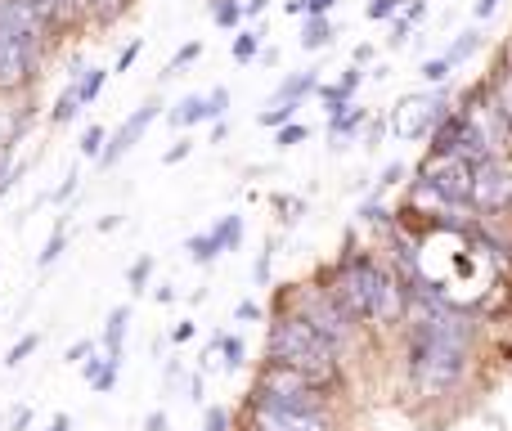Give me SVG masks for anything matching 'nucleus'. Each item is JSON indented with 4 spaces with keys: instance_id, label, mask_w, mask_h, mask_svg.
Wrapping results in <instances>:
<instances>
[{
    "instance_id": "4be33fe9",
    "label": "nucleus",
    "mask_w": 512,
    "mask_h": 431,
    "mask_svg": "<svg viewBox=\"0 0 512 431\" xmlns=\"http://www.w3.org/2000/svg\"><path fill=\"white\" fill-rule=\"evenodd\" d=\"M477 45H481V36H477V32H463V36H459V41H454V45H450V50H445V54H441V59H445V63H450V68H459V63H463V59H472V54H477Z\"/></svg>"
},
{
    "instance_id": "5701e85b",
    "label": "nucleus",
    "mask_w": 512,
    "mask_h": 431,
    "mask_svg": "<svg viewBox=\"0 0 512 431\" xmlns=\"http://www.w3.org/2000/svg\"><path fill=\"white\" fill-rule=\"evenodd\" d=\"M117 373H122V355H108V360H104V369H99L95 378H90V387H95L99 396H108V391L117 387Z\"/></svg>"
},
{
    "instance_id": "ea45409f",
    "label": "nucleus",
    "mask_w": 512,
    "mask_h": 431,
    "mask_svg": "<svg viewBox=\"0 0 512 431\" xmlns=\"http://www.w3.org/2000/svg\"><path fill=\"white\" fill-rule=\"evenodd\" d=\"M189 149H194V140H180L176 149L162 153V162H167V167H176V162H185V158H189Z\"/></svg>"
},
{
    "instance_id": "79ce46f5",
    "label": "nucleus",
    "mask_w": 512,
    "mask_h": 431,
    "mask_svg": "<svg viewBox=\"0 0 512 431\" xmlns=\"http://www.w3.org/2000/svg\"><path fill=\"white\" fill-rule=\"evenodd\" d=\"M360 216L369 220V225H387V207H382V203H364Z\"/></svg>"
},
{
    "instance_id": "a18cd8bd",
    "label": "nucleus",
    "mask_w": 512,
    "mask_h": 431,
    "mask_svg": "<svg viewBox=\"0 0 512 431\" xmlns=\"http://www.w3.org/2000/svg\"><path fill=\"white\" fill-rule=\"evenodd\" d=\"M499 5H504V0H477V5H472V14H477L481 23H486V18H495V14H499Z\"/></svg>"
},
{
    "instance_id": "20e7f679",
    "label": "nucleus",
    "mask_w": 512,
    "mask_h": 431,
    "mask_svg": "<svg viewBox=\"0 0 512 431\" xmlns=\"http://www.w3.org/2000/svg\"><path fill=\"white\" fill-rule=\"evenodd\" d=\"M248 409H324V387L310 382L306 373L265 364L261 378H256V387H252Z\"/></svg>"
},
{
    "instance_id": "8fccbe9b",
    "label": "nucleus",
    "mask_w": 512,
    "mask_h": 431,
    "mask_svg": "<svg viewBox=\"0 0 512 431\" xmlns=\"http://www.w3.org/2000/svg\"><path fill=\"white\" fill-rule=\"evenodd\" d=\"M144 431H167V414H162V409H153V414L144 418Z\"/></svg>"
},
{
    "instance_id": "c756f323",
    "label": "nucleus",
    "mask_w": 512,
    "mask_h": 431,
    "mask_svg": "<svg viewBox=\"0 0 512 431\" xmlns=\"http://www.w3.org/2000/svg\"><path fill=\"white\" fill-rule=\"evenodd\" d=\"M256 50H261V32H239L234 36V59L239 63H252Z\"/></svg>"
},
{
    "instance_id": "864d4df0",
    "label": "nucleus",
    "mask_w": 512,
    "mask_h": 431,
    "mask_svg": "<svg viewBox=\"0 0 512 431\" xmlns=\"http://www.w3.org/2000/svg\"><path fill=\"white\" fill-rule=\"evenodd\" d=\"M189 337H194V324H176V328H171V342H189Z\"/></svg>"
},
{
    "instance_id": "a211bd4d",
    "label": "nucleus",
    "mask_w": 512,
    "mask_h": 431,
    "mask_svg": "<svg viewBox=\"0 0 512 431\" xmlns=\"http://www.w3.org/2000/svg\"><path fill=\"white\" fill-rule=\"evenodd\" d=\"M333 41V23L328 14H306V27H301V50H324Z\"/></svg>"
},
{
    "instance_id": "72a5a7b5",
    "label": "nucleus",
    "mask_w": 512,
    "mask_h": 431,
    "mask_svg": "<svg viewBox=\"0 0 512 431\" xmlns=\"http://www.w3.org/2000/svg\"><path fill=\"white\" fill-rule=\"evenodd\" d=\"M301 140H306V126H301V122H283L279 135H274V144H279V149H292V144H301Z\"/></svg>"
},
{
    "instance_id": "cd10ccee",
    "label": "nucleus",
    "mask_w": 512,
    "mask_h": 431,
    "mask_svg": "<svg viewBox=\"0 0 512 431\" xmlns=\"http://www.w3.org/2000/svg\"><path fill=\"white\" fill-rule=\"evenodd\" d=\"M149 279H153V256H140V261L126 270V288H131V292H144V288H149Z\"/></svg>"
},
{
    "instance_id": "dca6fc26",
    "label": "nucleus",
    "mask_w": 512,
    "mask_h": 431,
    "mask_svg": "<svg viewBox=\"0 0 512 431\" xmlns=\"http://www.w3.org/2000/svg\"><path fill=\"white\" fill-rule=\"evenodd\" d=\"M315 86H319L315 68H306V72H297V77H288V81H283V86H279V95H274V104H301V99H306Z\"/></svg>"
},
{
    "instance_id": "f257e3e1",
    "label": "nucleus",
    "mask_w": 512,
    "mask_h": 431,
    "mask_svg": "<svg viewBox=\"0 0 512 431\" xmlns=\"http://www.w3.org/2000/svg\"><path fill=\"white\" fill-rule=\"evenodd\" d=\"M409 315H414V333H409V382L427 400H436L459 387L463 369H468V351H472V328L450 306H441L432 292H423L418 306H409Z\"/></svg>"
},
{
    "instance_id": "a19ab883",
    "label": "nucleus",
    "mask_w": 512,
    "mask_h": 431,
    "mask_svg": "<svg viewBox=\"0 0 512 431\" xmlns=\"http://www.w3.org/2000/svg\"><path fill=\"white\" fill-rule=\"evenodd\" d=\"M423 77H427V81H445V77H450V63H445V59L423 63Z\"/></svg>"
},
{
    "instance_id": "f03ea898",
    "label": "nucleus",
    "mask_w": 512,
    "mask_h": 431,
    "mask_svg": "<svg viewBox=\"0 0 512 431\" xmlns=\"http://www.w3.org/2000/svg\"><path fill=\"white\" fill-rule=\"evenodd\" d=\"M328 292L355 324H396L405 315V292L396 288V279L373 256H346L337 265V283Z\"/></svg>"
},
{
    "instance_id": "9b49d317",
    "label": "nucleus",
    "mask_w": 512,
    "mask_h": 431,
    "mask_svg": "<svg viewBox=\"0 0 512 431\" xmlns=\"http://www.w3.org/2000/svg\"><path fill=\"white\" fill-rule=\"evenodd\" d=\"M450 113L445 108L441 95H418V99H405V104L396 108V135L400 140H414V135H427L441 117Z\"/></svg>"
},
{
    "instance_id": "0eeeda50",
    "label": "nucleus",
    "mask_w": 512,
    "mask_h": 431,
    "mask_svg": "<svg viewBox=\"0 0 512 431\" xmlns=\"http://www.w3.org/2000/svg\"><path fill=\"white\" fill-rule=\"evenodd\" d=\"M468 203L486 216L508 212L512 207V167H508V158H477L472 162Z\"/></svg>"
},
{
    "instance_id": "de8ad7c7",
    "label": "nucleus",
    "mask_w": 512,
    "mask_h": 431,
    "mask_svg": "<svg viewBox=\"0 0 512 431\" xmlns=\"http://www.w3.org/2000/svg\"><path fill=\"white\" fill-rule=\"evenodd\" d=\"M297 5H301V14H328L337 0H297Z\"/></svg>"
},
{
    "instance_id": "473e14b6",
    "label": "nucleus",
    "mask_w": 512,
    "mask_h": 431,
    "mask_svg": "<svg viewBox=\"0 0 512 431\" xmlns=\"http://www.w3.org/2000/svg\"><path fill=\"white\" fill-rule=\"evenodd\" d=\"M63 243H68V234H63V229H54V234H50V243H45V252L36 256V265H41V270H45V265H54V261H59V256H63Z\"/></svg>"
},
{
    "instance_id": "1a4fd4ad",
    "label": "nucleus",
    "mask_w": 512,
    "mask_h": 431,
    "mask_svg": "<svg viewBox=\"0 0 512 431\" xmlns=\"http://www.w3.org/2000/svg\"><path fill=\"white\" fill-rule=\"evenodd\" d=\"M158 113H162V104H158V99H149V104H140V108H135V113L126 117V122L117 126L113 135H108V144H104V149H99V167H104V171H108V167H117V162H122L126 153H131L135 144L144 140V131H149V126H153V117H158Z\"/></svg>"
},
{
    "instance_id": "4468645a",
    "label": "nucleus",
    "mask_w": 512,
    "mask_h": 431,
    "mask_svg": "<svg viewBox=\"0 0 512 431\" xmlns=\"http://www.w3.org/2000/svg\"><path fill=\"white\" fill-rule=\"evenodd\" d=\"M126 324H131V306H113V310H108V324H104V355H122Z\"/></svg>"
},
{
    "instance_id": "aec40b11",
    "label": "nucleus",
    "mask_w": 512,
    "mask_h": 431,
    "mask_svg": "<svg viewBox=\"0 0 512 431\" xmlns=\"http://www.w3.org/2000/svg\"><path fill=\"white\" fill-rule=\"evenodd\" d=\"M104 81H108V72L104 68H86L77 81H72V90H77V104L81 108H90L99 99V90H104Z\"/></svg>"
},
{
    "instance_id": "bb28decb",
    "label": "nucleus",
    "mask_w": 512,
    "mask_h": 431,
    "mask_svg": "<svg viewBox=\"0 0 512 431\" xmlns=\"http://www.w3.org/2000/svg\"><path fill=\"white\" fill-rule=\"evenodd\" d=\"M189 256H194L198 265H212L216 256H221V247H216L212 234H198V238H189Z\"/></svg>"
},
{
    "instance_id": "c85d7f7f",
    "label": "nucleus",
    "mask_w": 512,
    "mask_h": 431,
    "mask_svg": "<svg viewBox=\"0 0 512 431\" xmlns=\"http://www.w3.org/2000/svg\"><path fill=\"white\" fill-rule=\"evenodd\" d=\"M292 117H297V104H270V108H261V113H256V122L279 131L283 122H292Z\"/></svg>"
},
{
    "instance_id": "7c9ffc66",
    "label": "nucleus",
    "mask_w": 512,
    "mask_h": 431,
    "mask_svg": "<svg viewBox=\"0 0 512 431\" xmlns=\"http://www.w3.org/2000/svg\"><path fill=\"white\" fill-rule=\"evenodd\" d=\"M77 113H81V104H77V90L68 86V90H63V95H59V104H54V113H50V117L63 126V122H72V117H77Z\"/></svg>"
},
{
    "instance_id": "58836bf2",
    "label": "nucleus",
    "mask_w": 512,
    "mask_h": 431,
    "mask_svg": "<svg viewBox=\"0 0 512 431\" xmlns=\"http://www.w3.org/2000/svg\"><path fill=\"white\" fill-rule=\"evenodd\" d=\"M140 50H144V41H131V45H126V50L117 54V72H126V68H131V63L140 59Z\"/></svg>"
},
{
    "instance_id": "37998d69",
    "label": "nucleus",
    "mask_w": 512,
    "mask_h": 431,
    "mask_svg": "<svg viewBox=\"0 0 512 431\" xmlns=\"http://www.w3.org/2000/svg\"><path fill=\"white\" fill-rule=\"evenodd\" d=\"M90 351H95V342H72V346H68V355H63V360H68V364H81V360H86Z\"/></svg>"
},
{
    "instance_id": "f704fd0d",
    "label": "nucleus",
    "mask_w": 512,
    "mask_h": 431,
    "mask_svg": "<svg viewBox=\"0 0 512 431\" xmlns=\"http://www.w3.org/2000/svg\"><path fill=\"white\" fill-rule=\"evenodd\" d=\"M99 149H104V126H90V131L81 135V153H86V158H99Z\"/></svg>"
},
{
    "instance_id": "39448f33",
    "label": "nucleus",
    "mask_w": 512,
    "mask_h": 431,
    "mask_svg": "<svg viewBox=\"0 0 512 431\" xmlns=\"http://www.w3.org/2000/svg\"><path fill=\"white\" fill-rule=\"evenodd\" d=\"M468 180H472V162H463L459 153H432L418 167V194L436 198L441 207H459L468 203Z\"/></svg>"
},
{
    "instance_id": "052dcab7",
    "label": "nucleus",
    "mask_w": 512,
    "mask_h": 431,
    "mask_svg": "<svg viewBox=\"0 0 512 431\" xmlns=\"http://www.w3.org/2000/svg\"><path fill=\"white\" fill-rule=\"evenodd\" d=\"M508 63H512V50H508Z\"/></svg>"
},
{
    "instance_id": "6e6d98bb",
    "label": "nucleus",
    "mask_w": 512,
    "mask_h": 431,
    "mask_svg": "<svg viewBox=\"0 0 512 431\" xmlns=\"http://www.w3.org/2000/svg\"><path fill=\"white\" fill-rule=\"evenodd\" d=\"M265 274H270V247H265V252H261V261H256V283H261Z\"/></svg>"
},
{
    "instance_id": "b1692460",
    "label": "nucleus",
    "mask_w": 512,
    "mask_h": 431,
    "mask_svg": "<svg viewBox=\"0 0 512 431\" xmlns=\"http://www.w3.org/2000/svg\"><path fill=\"white\" fill-rule=\"evenodd\" d=\"M216 351L225 355V369H243V360H248V346H243V337H216Z\"/></svg>"
},
{
    "instance_id": "ddd939ff",
    "label": "nucleus",
    "mask_w": 512,
    "mask_h": 431,
    "mask_svg": "<svg viewBox=\"0 0 512 431\" xmlns=\"http://www.w3.org/2000/svg\"><path fill=\"white\" fill-rule=\"evenodd\" d=\"M360 81H364L360 68H346V77L337 81V86H315V90H319V99H324L328 108H342V104H351V95L360 90Z\"/></svg>"
},
{
    "instance_id": "c03bdc74",
    "label": "nucleus",
    "mask_w": 512,
    "mask_h": 431,
    "mask_svg": "<svg viewBox=\"0 0 512 431\" xmlns=\"http://www.w3.org/2000/svg\"><path fill=\"white\" fill-rule=\"evenodd\" d=\"M409 27H414V18L400 14V18H396V32H391V45H405V41H409Z\"/></svg>"
},
{
    "instance_id": "e433bc0d",
    "label": "nucleus",
    "mask_w": 512,
    "mask_h": 431,
    "mask_svg": "<svg viewBox=\"0 0 512 431\" xmlns=\"http://www.w3.org/2000/svg\"><path fill=\"white\" fill-rule=\"evenodd\" d=\"M400 9V0H369V5H364V14L373 18V23H382V18H391Z\"/></svg>"
},
{
    "instance_id": "2f4dec72",
    "label": "nucleus",
    "mask_w": 512,
    "mask_h": 431,
    "mask_svg": "<svg viewBox=\"0 0 512 431\" xmlns=\"http://www.w3.org/2000/svg\"><path fill=\"white\" fill-rule=\"evenodd\" d=\"M203 54V41H189V45H180L176 54H171V63H167V72H180V68H189V63Z\"/></svg>"
},
{
    "instance_id": "09e8293b",
    "label": "nucleus",
    "mask_w": 512,
    "mask_h": 431,
    "mask_svg": "<svg viewBox=\"0 0 512 431\" xmlns=\"http://www.w3.org/2000/svg\"><path fill=\"white\" fill-rule=\"evenodd\" d=\"M234 319H261V306H256V301H239V306H234Z\"/></svg>"
},
{
    "instance_id": "603ef678",
    "label": "nucleus",
    "mask_w": 512,
    "mask_h": 431,
    "mask_svg": "<svg viewBox=\"0 0 512 431\" xmlns=\"http://www.w3.org/2000/svg\"><path fill=\"white\" fill-rule=\"evenodd\" d=\"M72 189H77V171H72V176L59 185V194H54V203H63V198H72Z\"/></svg>"
},
{
    "instance_id": "393cba45",
    "label": "nucleus",
    "mask_w": 512,
    "mask_h": 431,
    "mask_svg": "<svg viewBox=\"0 0 512 431\" xmlns=\"http://www.w3.org/2000/svg\"><path fill=\"white\" fill-rule=\"evenodd\" d=\"M36 346H41V333H23V337H18V342L5 351V369H18V364H23L27 355L36 351Z\"/></svg>"
},
{
    "instance_id": "2eb2a0df",
    "label": "nucleus",
    "mask_w": 512,
    "mask_h": 431,
    "mask_svg": "<svg viewBox=\"0 0 512 431\" xmlns=\"http://www.w3.org/2000/svg\"><path fill=\"white\" fill-rule=\"evenodd\" d=\"M490 104H495L499 122H504V131H508V140H512V68L495 77V86H490Z\"/></svg>"
},
{
    "instance_id": "4d7b16f0",
    "label": "nucleus",
    "mask_w": 512,
    "mask_h": 431,
    "mask_svg": "<svg viewBox=\"0 0 512 431\" xmlns=\"http://www.w3.org/2000/svg\"><path fill=\"white\" fill-rule=\"evenodd\" d=\"M153 297H158V301H162V306H167V301H176V292H171V283H162V288H158V292H153Z\"/></svg>"
},
{
    "instance_id": "c9c22d12",
    "label": "nucleus",
    "mask_w": 512,
    "mask_h": 431,
    "mask_svg": "<svg viewBox=\"0 0 512 431\" xmlns=\"http://www.w3.org/2000/svg\"><path fill=\"white\" fill-rule=\"evenodd\" d=\"M203 431H230V409H221V405H212V409H207Z\"/></svg>"
},
{
    "instance_id": "7ed1b4c3",
    "label": "nucleus",
    "mask_w": 512,
    "mask_h": 431,
    "mask_svg": "<svg viewBox=\"0 0 512 431\" xmlns=\"http://www.w3.org/2000/svg\"><path fill=\"white\" fill-rule=\"evenodd\" d=\"M265 360L279 364V369L306 373L319 387L337 382V346L328 337H319L297 310H283L270 324V333H265Z\"/></svg>"
},
{
    "instance_id": "f8f14e48",
    "label": "nucleus",
    "mask_w": 512,
    "mask_h": 431,
    "mask_svg": "<svg viewBox=\"0 0 512 431\" xmlns=\"http://www.w3.org/2000/svg\"><path fill=\"white\" fill-rule=\"evenodd\" d=\"M198 122H212L207 95H185L176 108H171V126H180V131H189V126H198Z\"/></svg>"
},
{
    "instance_id": "13d9d810",
    "label": "nucleus",
    "mask_w": 512,
    "mask_h": 431,
    "mask_svg": "<svg viewBox=\"0 0 512 431\" xmlns=\"http://www.w3.org/2000/svg\"><path fill=\"white\" fill-rule=\"evenodd\" d=\"M117 225H122V216H104L99 220V234H108V229H117Z\"/></svg>"
},
{
    "instance_id": "4c0bfd02",
    "label": "nucleus",
    "mask_w": 512,
    "mask_h": 431,
    "mask_svg": "<svg viewBox=\"0 0 512 431\" xmlns=\"http://www.w3.org/2000/svg\"><path fill=\"white\" fill-rule=\"evenodd\" d=\"M225 108H230V90L216 86L212 95H207V113H212V122H216V117H225Z\"/></svg>"
},
{
    "instance_id": "9d476101",
    "label": "nucleus",
    "mask_w": 512,
    "mask_h": 431,
    "mask_svg": "<svg viewBox=\"0 0 512 431\" xmlns=\"http://www.w3.org/2000/svg\"><path fill=\"white\" fill-rule=\"evenodd\" d=\"M252 431H337L328 409H252Z\"/></svg>"
},
{
    "instance_id": "a878e982",
    "label": "nucleus",
    "mask_w": 512,
    "mask_h": 431,
    "mask_svg": "<svg viewBox=\"0 0 512 431\" xmlns=\"http://www.w3.org/2000/svg\"><path fill=\"white\" fill-rule=\"evenodd\" d=\"M212 18H216V27H239L243 23V5L239 0H212Z\"/></svg>"
},
{
    "instance_id": "6e6552de",
    "label": "nucleus",
    "mask_w": 512,
    "mask_h": 431,
    "mask_svg": "<svg viewBox=\"0 0 512 431\" xmlns=\"http://www.w3.org/2000/svg\"><path fill=\"white\" fill-rule=\"evenodd\" d=\"M36 59H41V45L23 41V36L9 32V27H0V95L23 90L36 72Z\"/></svg>"
},
{
    "instance_id": "49530a36",
    "label": "nucleus",
    "mask_w": 512,
    "mask_h": 431,
    "mask_svg": "<svg viewBox=\"0 0 512 431\" xmlns=\"http://www.w3.org/2000/svg\"><path fill=\"white\" fill-rule=\"evenodd\" d=\"M400 176H405V167H400V162H391V167H387V171H382L378 189H391V185H400Z\"/></svg>"
},
{
    "instance_id": "6ab92c4d",
    "label": "nucleus",
    "mask_w": 512,
    "mask_h": 431,
    "mask_svg": "<svg viewBox=\"0 0 512 431\" xmlns=\"http://www.w3.org/2000/svg\"><path fill=\"white\" fill-rule=\"evenodd\" d=\"M360 122H364V108H355V104L328 108V135H333V140H342V135H351Z\"/></svg>"
},
{
    "instance_id": "412c9836",
    "label": "nucleus",
    "mask_w": 512,
    "mask_h": 431,
    "mask_svg": "<svg viewBox=\"0 0 512 431\" xmlns=\"http://www.w3.org/2000/svg\"><path fill=\"white\" fill-rule=\"evenodd\" d=\"M207 234L216 238V247H221V252H234V247L243 243V216H221V225L207 229Z\"/></svg>"
},
{
    "instance_id": "f3484780",
    "label": "nucleus",
    "mask_w": 512,
    "mask_h": 431,
    "mask_svg": "<svg viewBox=\"0 0 512 431\" xmlns=\"http://www.w3.org/2000/svg\"><path fill=\"white\" fill-rule=\"evenodd\" d=\"M27 5L36 9V14H41V23L50 27H68V23H77V14H72V5L68 0H27Z\"/></svg>"
},
{
    "instance_id": "423d86ee",
    "label": "nucleus",
    "mask_w": 512,
    "mask_h": 431,
    "mask_svg": "<svg viewBox=\"0 0 512 431\" xmlns=\"http://www.w3.org/2000/svg\"><path fill=\"white\" fill-rule=\"evenodd\" d=\"M292 310H297V315L306 319V324L315 328L319 337H328L333 346H346V342H351L355 319L346 315L342 306H337L333 292H324V288H306V292H297V297H292Z\"/></svg>"
},
{
    "instance_id": "bf43d9fd",
    "label": "nucleus",
    "mask_w": 512,
    "mask_h": 431,
    "mask_svg": "<svg viewBox=\"0 0 512 431\" xmlns=\"http://www.w3.org/2000/svg\"><path fill=\"white\" fill-rule=\"evenodd\" d=\"M72 423H68V414H59V418H54V423L50 427H45V431H68Z\"/></svg>"
},
{
    "instance_id": "3c124183",
    "label": "nucleus",
    "mask_w": 512,
    "mask_h": 431,
    "mask_svg": "<svg viewBox=\"0 0 512 431\" xmlns=\"http://www.w3.org/2000/svg\"><path fill=\"white\" fill-rule=\"evenodd\" d=\"M32 423V409H14V418H9V431H23Z\"/></svg>"
},
{
    "instance_id": "5fc2aeb1",
    "label": "nucleus",
    "mask_w": 512,
    "mask_h": 431,
    "mask_svg": "<svg viewBox=\"0 0 512 431\" xmlns=\"http://www.w3.org/2000/svg\"><path fill=\"white\" fill-rule=\"evenodd\" d=\"M265 5H270V0H248V5H243V18H256V14H265Z\"/></svg>"
}]
</instances>
